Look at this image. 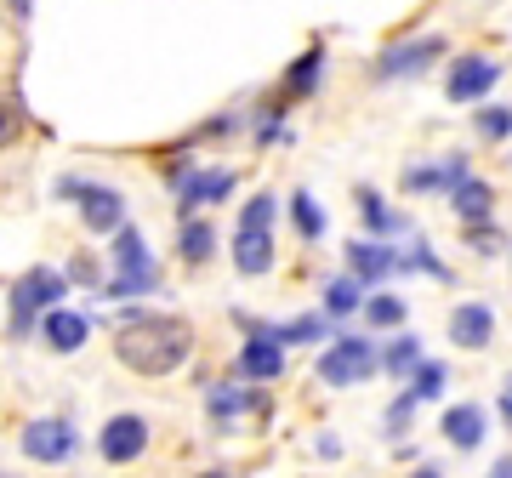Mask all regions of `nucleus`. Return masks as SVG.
I'll return each mask as SVG.
<instances>
[{
    "mask_svg": "<svg viewBox=\"0 0 512 478\" xmlns=\"http://www.w3.org/2000/svg\"><path fill=\"white\" fill-rule=\"evenodd\" d=\"M114 353L131 376H171V370L188 365L194 353V325L177 319V313H148V308H131L114 331Z\"/></svg>",
    "mask_w": 512,
    "mask_h": 478,
    "instance_id": "nucleus-1",
    "label": "nucleus"
},
{
    "mask_svg": "<svg viewBox=\"0 0 512 478\" xmlns=\"http://www.w3.org/2000/svg\"><path fill=\"white\" fill-rule=\"evenodd\" d=\"M69 296V274H57V268H46V262H35V268H23L18 279H12V291H6V319H12V342H23V336L40 331V319L57 308Z\"/></svg>",
    "mask_w": 512,
    "mask_h": 478,
    "instance_id": "nucleus-2",
    "label": "nucleus"
},
{
    "mask_svg": "<svg viewBox=\"0 0 512 478\" xmlns=\"http://www.w3.org/2000/svg\"><path fill=\"white\" fill-rule=\"evenodd\" d=\"M109 262H114V274H109V285H103V296L137 302V296H154V291H160V268H154V251H148L143 228L120 222V228L109 234Z\"/></svg>",
    "mask_w": 512,
    "mask_h": 478,
    "instance_id": "nucleus-3",
    "label": "nucleus"
},
{
    "mask_svg": "<svg viewBox=\"0 0 512 478\" xmlns=\"http://www.w3.org/2000/svg\"><path fill=\"white\" fill-rule=\"evenodd\" d=\"M313 370H319L325 387H359L382 370V348L370 336H330L325 348H319V365Z\"/></svg>",
    "mask_w": 512,
    "mask_h": 478,
    "instance_id": "nucleus-4",
    "label": "nucleus"
},
{
    "mask_svg": "<svg viewBox=\"0 0 512 478\" xmlns=\"http://www.w3.org/2000/svg\"><path fill=\"white\" fill-rule=\"evenodd\" d=\"M444 57H450V35H410V40H393V46H382V57H376V80H382V86L421 80L427 69H439Z\"/></svg>",
    "mask_w": 512,
    "mask_h": 478,
    "instance_id": "nucleus-5",
    "label": "nucleus"
},
{
    "mask_svg": "<svg viewBox=\"0 0 512 478\" xmlns=\"http://www.w3.org/2000/svg\"><path fill=\"white\" fill-rule=\"evenodd\" d=\"M57 200H74L80 205V222L92 234H114L126 222V194L109 183H92V177H57Z\"/></svg>",
    "mask_w": 512,
    "mask_h": 478,
    "instance_id": "nucleus-6",
    "label": "nucleus"
},
{
    "mask_svg": "<svg viewBox=\"0 0 512 478\" xmlns=\"http://www.w3.org/2000/svg\"><path fill=\"white\" fill-rule=\"evenodd\" d=\"M245 325V342H239V359H234V376L239 382H279L285 376V342L274 336V325L262 319H239Z\"/></svg>",
    "mask_w": 512,
    "mask_h": 478,
    "instance_id": "nucleus-7",
    "label": "nucleus"
},
{
    "mask_svg": "<svg viewBox=\"0 0 512 478\" xmlns=\"http://www.w3.org/2000/svg\"><path fill=\"white\" fill-rule=\"evenodd\" d=\"M165 177L177 188V211H183V217H194L200 205H222L234 194V171L228 166H171Z\"/></svg>",
    "mask_w": 512,
    "mask_h": 478,
    "instance_id": "nucleus-8",
    "label": "nucleus"
},
{
    "mask_svg": "<svg viewBox=\"0 0 512 478\" xmlns=\"http://www.w3.org/2000/svg\"><path fill=\"white\" fill-rule=\"evenodd\" d=\"M495 80H501V63L490 52H461L444 74V97L450 103H484L495 92Z\"/></svg>",
    "mask_w": 512,
    "mask_h": 478,
    "instance_id": "nucleus-9",
    "label": "nucleus"
},
{
    "mask_svg": "<svg viewBox=\"0 0 512 478\" xmlns=\"http://www.w3.org/2000/svg\"><path fill=\"white\" fill-rule=\"evenodd\" d=\"M74 422H63V416H35V422H23L18 433V450L29 461H40V467H57V461L74 456Z\"/></svg>",
    "mask_w": 512,
    "mask_h": 478,
    "instance_id": "nucleus-10",
    "label": "nucleus"
},
{
    "mask_svg": "<svg viewBox=\"0 0 512 478\" xmlns=\"http://www.w3.org/2000/svg\"><path fill=\"white\" fill-rule=\"evenodd\" d=\"M143 450H148V422H143V416H131V410L109 416L103 433H97V456L109 461V467H131Z\"/></svg>",
    "mask_w": 512,
    "mask_h": 478,
    "instance_id": "nucleus-11",
    "label": "nucleus"
},
{
    "mask_svg": "<svg viewBox=\"0 0 512 478\" xmlns=\"http://www.w3.org/2000/svg\"><path fill=\"white\" fill-rule=\"evenodd\" d=\"M330 69V46L325 40H308V52L296 57L291 69H285V80H279V103H302V97L319 92V80H325Z\"/></svg>",
    "mask_w": 512,
    "mask_h": 478,
    "instance_id": "nucleus-12",
    "label": "nucleus"
},
{
    "mask_svg": "<svg viewBox=\"0 0 512 478\" xmlns=\"http://www.w3.org/2000/svg\"><path fill=\"white\" fill-rule=\"evenodd\" d=\"M348 274H359L370 291H376L382 279L399 274V251H393L387 239H370V234L365 239H348Z\"/></svg>",
    "mask_w": 512,
    "mask_h": 478,
    "instance_id": "nucleus-13",
    "label": "nucleus"
},
{
    "mask_svg": "<svg viewBox=\"0 0 512 478\" xmlns=\"http://www.w3.org/2000/svg\"><path fill=\"white\" fill-rule=\"evenodd\" d=\"M40 342H46L52 353H63V359H69V353H80L86 342H92V319L57 302V308L46 313V319H40Z\"/></svg>",
    "mask_w": 512,
    "mask_h": 478,
    "instance_id": "nucleus-14",
    "label": "nucleus"
},
{
    "mask_svg": "<svg viewBox=\"0 0 512 478\" xmlns=\"http://www.w3.org/2000/svg\"><path fill=\"white\" fill-rule=\"evenodd\" d=\"M461 177H473L467 154H444V160H427V166L404 171V194H450Z\"/></svg>",
    "mask_w": 512,
    "mask_h": 478,
    "instance_id": "nucleus-15",
    "label": "nucleus"
},
{
    "mask_svg": "<svg viewBox=\"0 0 512 478\" xmlns=\"http://www.w3.org/2000/svg\"><path fill=\"white\" fill-rule=\"evenodd\" d=\"M205 410H211V422H217L222 433H234L251 410H262V393H256V387H239V382H217L205 393Z\"/></svg>",
    "mask_w": 512,
    "mask_h": 478,
    "instance_id": "nucleus-16",
    "label": "nucleus"
},
{
    "mask_svg": "<svg viewBox=\"0 0 512 478\" xmlns=\"http://www.w3.org/2000/svg\"><path fill=\"white\" fill-rule=\"evenodd\" d=\"M450 342L467 353H484L495 342V313L490 302H461V308H450Z\"/></svg>",
    "mask_w": 512,
    "mask_h": 478,
    "instance_id": "nucleus-17",
    "label": "nucleus"
},
{
    "mask_svg": "<svg viewBox=\"0 0 512 478\" xmlns=\"http://www.w3.org/2000/svg\"><path fill=\"white\" fill-rule=\"evenodd\" d=\"M274 228H239L234 222V268L245 279H262L268 268H274Z\"/></svg>",
    "mask_w": 512,
    "mask_h": 478,
    "instance_id": "nucleus-18",
    "label": "nucleus"
},
{
    "mask_svg": "<svg viewBox=\"0 0 512 478\" xmlns=\"http://www.w3.org/2000/svg\"><path fill=\"white\" fill-rule=\"evenodd\" d=\"M444 444H456V450H478L484 444V433H490V416H484V405H450L444 410V422H439Z\"/></svg>",
    "mask_w": 512,
    "mask_h": 478,
    "instance_id": "nucleus-19",
    "label": "nucleus"
},
{
    "mask_svg": "<svg viewBox=\"0 0 512 478\" xmlns=\"http://www.w3.org/2000/svg\"><path fill=\"white\" fill-rule=\"evenodd\" d=\"M450 205H456L461 228H473V222H495V188L484 183V177H461V183L450 188Z\"/></svg>",
    "mask_w": 512,
    "mask_h": 478,
    "instance_id": "nucleus-20",
    "label": "nucleus"
},
{
    "mask_svg": "<svg viewBox=\"0 0 512 478\" xmlns=\"http://www.w3.org/2000/svg\"><path fill=\"white\" fill-rule=\"evenodd\" d=\"M177 257L188 268H205V262L217 257V228H211V217H183V228H177Z\"/></svg>",
    "mask_w": 512,
    "mask_h": 478,
    "instance_id": "nucleus-21",
    "label": "nucleus"
},
{
    "mask_svg": "<svg viewBox=\"0 0 512 478\" xmlns=\"http://www.w3.org/2000/svg\"><path fill=\"white\" fill-rule=\"evenodd\" d=\"M365 296H370V285L359 274L325 279V319H348V313H359L365 308Z\"/></svg>",
    "mask_w": 512,
    "mask_h": 478,
    "instance_id": "nucleus-22",
    "label": "nucleus"
},
{
    "mask_svg": "<svg viewBox=\"0 0 512 478\" xmlns=\"http://www.w3.org/2000/svg\"><path fill=\"white\" fill-rule=\"evenodd\" d=\"M359 222H365L370 239H393L404 228V217L382 200V194H376V188H359Z\"/></svg>",
    "mask_w": 512,
    "mask_h": 478,
    "instance_id": "nucleus-23",
    "label": "nucleus"
},
{
    "mask_svg": "<svg viewBox=\"0 0 512 478\" xmlns=\"http://www.w3.org/2000/svg\"><path fill=\"white\" fill-rule=\"evenodd\" d=\"M444 382H450V370H444L439 359H421V365L404 376V393H410L416 405H433V399H444Z\"/></svg>",
    "mask_w": 512,
    "mask_h": 478,
    "instance_id": "nucleus-24",
    "label": "nucleus"
},
{
    "mask_svg": "<svg viewBox=\"0 0 512 478\" xmlns=\"http://www.w3.org/2000/svg\"><path fill=\"white\" fill-rule=\"evenodd\" d=\"M274 336L285 348H313V342H330V319L325 313H302L291 325H274Z\"/></svg>",
    "mask_w": 512,
    "mask_h": 478,
    "instance_id": "nucleus-25",
    "label": "nucleus"
},
{
    "mask_svg": "<svg viewBox=\"0 0 512 478\" xmlns=\"http://www.w3.org/2000/svg\"><path fill=\"white\" fill-rule=\"evenodd\" d=\"M359 313H365V319L376 325V331H399V325H404V313H410V308H404V296H393V291H370V296H365V308H359Z\"/></svg>",
    "mask_w": 512,
    "mask_h": 478,
    "instance_id": "nucleus-26",
    "label": "nucleus"
},
{
    "mask_svg": "<svg viewBox=\"0 0 512 478\" xmlns=\"http://www.w3.org/2000/svg\"><path fill=\"white\" fill-rule=\"evenodd\" d=\"M473 126L484 143H512V103H478Z\"/></svg>",
    "mask_w": 512,
    "mask_h": 478,
    "instance_id": "nucleus-27",
    "label": "nucleus"
},
{
    "mask_svg": "<svg viewBox=\"0 0 512 478\" xmlns=\"http://www.w3.org/2000/svg\"><path fill=\"white\" fill-rule=\"evenodd\" d=\"M416 365H421V336L399 331V336L382 348V370H387V376H410Z\"/></svg>",
    "mask_w": 512,
    "mask_h": 478,
    "instance_id": "nucleus-28",
    "label": "nucleus"
},
{
    "mask_svg": "<svg viewBox=\"0 0 512 478\" xmlns=\"http://www.w3.org/2000/svg\"><path fill=\"white\" fill-rule=\"evenodd\" d=\"M285 211H291V222H296V234L302 239H325V211H319V200H313L308 188H296Z\"/></svg>",
    "mask_w": 512,
    "mask_h": 478,
    "instance_id": "nucleus-29",
    "label": "nucleus"
},
{
    "mask_svg": "<svg viewBox=\"0 0 512 478\" xmlns=\"http://www.w3.org/2000/svg\"><path fill=\"white\" fill-rule=\"evenodd\" d=\"M262 148H274V143H291V126H285V109H279V97L274 103H262L256 109V131H251Z\"/></svg>",
    "mask_w": 512,
    "mask_h": 478,
    "instance_id": "nucleus-30",
    "label": "nucleus"
},
{
    "mask_svg": "<svg viewBox=\"0 0 512 478\" xmlns=\"http://www.w3.org/2000/svg\"><path fill=\"white\" fill-rule=\"evenodd\" d=\"M399 274H427V279H450V268H444V262L433 257V245H427V239H416V245H410V257H399Z\"/></svg>",
    "mask_w": 512,
    "mask_h": 478,
    "instance_id": "nucleus-31",
    "label": "nucleus"
},
{
    "mask_svg": "<svg viewBox=\"0 0 512 478\" xmlns=\"http://www.w3.org/2000/svg\"><path fill=\"white\" fill-rule=\"evenodd\" d=\"M23 137V103L18 92H0V148H12Z\"/></svg>",
    "mask_w": 512,
    "mask_h": 478,
    "instance_id": "nucleus-32",
    "label": "nucleus"
},
{
    "mask_svg": "<svg viewBox=\"0 0 512 478\" xmlns=\"http://www.w3.org/2000/svg\"><path fill=\"white\" fill-rule=\"evenodd\" d=\"M461 234H467V245H473L478 257H495V251H501V228H495V222H473V228H461Z\"/></svg>",
    "mask_w": 512,
    "mask_h": 478,
    "instance_id": "nucleus-33",
    "label": "nucleus"
},
{
    "mask_svg": "<svg viewBox=\"0 0 512 478\" xmlns=\"http://www.w3.org/2000/svg\"><path fill=\"white\" fill-rule=\"evenodd\" d=\"M416 399H410V393H399V399H393V405H387V433H393V439H399L404 427H410V416H416Z\"/></svg>",
    "mask_w": 512,
    "mask_h": 478,
    "instance_id": "nucleus-34",
    "label": "nucleus"
},
{
    "mask_svg": "<svg viewBox=\"0 0 512 478\" xmlns=\"http://www.w3.org/2000/svg\"><path fill=\"white\" fill-rule=\"evenodd\" d=\"M501 422H507V433H512V376L501 382Z\"/></svg>",
    "mask_w": 512,
    "mask_h": 478,
    "instance_id": "nucleus-35",
    "label": "nucleus"
},
{
    "mask_svg": "<svg viewBox=\"0 0 512 478\" xmlns=\"http://www.w3.org/2000/svg\"><path fill=\"white\" fill-rule=\"evenodd\" d=\"M6 12H12L18 23H29V12H35V0H6Z\"/></svg>",
    "mask_w": 512,
    "mask_h": 478,
    "instance_id": "nucleus-36",
    "label": "nucleus"
},
{
    "mask_svg": "<svg viewBox=\"0 0 512 478\" xmlns=\"http://www.w3.org/2000/svg\"><path fill=\"white\" fill-rule=\"evenodd\" d=\"M490 478H512V456H501V461H495V467H490Z\"/></svg>",
    "mask_w": 512,
    "mask_h": 478,
    "instance_id": "nucleus-37",
    "label": "nucleus"
},
{
    "mask_svg": "<svg viewBox=\"0 0 512 478\" xmlns=\"http://www.w3.org/2000/svg\"><path fill=\"white\" fill-rule=\"evenodd\" d=\"M410 478H444V473H439V467H416Z\"/></svg>",
    "mask_w": 512,
    "mask_h": 478,
    "instance_id": "nucleus-38",
    "label": "nucleus"
},
{
    "mask_svg": "<svg viewBox=\"0 0 512 478\" xmlns=\"http://www.w3.org/2000/svg\"><path fill=\"white\" fill-rule=\"evenodd\" d=\"M200 478H234V473H200Z\"/></svg>",
    "mask_w": 512,
    "mask_h": 478,
    "instance_id": "nucleus-39",
    "label": "nucleus"
}]
</instances>
